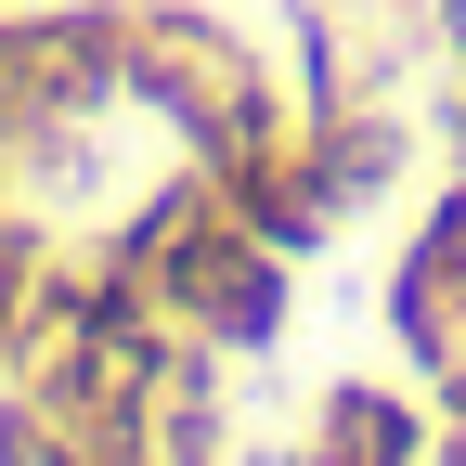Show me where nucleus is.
<instances>
[{
	"instance_id": "1",
	"label": "nucleus",
	"mask_w": 466,
	"mask_h": 466,
	"mask_svg": "<svg viewBox=\"0 0 466 466\" xmlns=\"http://www.w3.org/2000/svg\"><path fill=\"white\" fill-rule=\"evenodd\" d=\"M130 116H156L168 156L195 168H233L299 130V91L272 78L259 39H233L220 14H195V0H143L130 14Z\"/></svg>"
},
{
	"instance_id": "2",
	"label": "nucleus",
	"mask_w": 466,
	"mask_h": 466,
	"mask_svg": "<svg viewBox=\"0 0 466 466\" xmlns=\"http://www.w3.org/2000/svg\"><path fill=\"white\" fill-rule=\"evenodd\" d=\"M130 14L143 0H39V14H14V156L130 104Z\"/></svg>"
},
{
	"instance_id": "3",
	"label": "nucleus",
	"mask_w": 466,
	"mask_h": 466,
	"mask_svg": "<svg viewBox=\"0 0 466 466\" xmlns=\"http://www.w3.org/2000/svg\"><path fill=\"white\" fill-rule=\"evenodd\" d=\"M208 182L233 195V220H247V233H259V247H272V259H299V272H311V259L337 247V233H350L299 130H285V143H259V156H233V168H208Z\"/></svg>"
},
{
	"instance_id": "4",
	"label": "nucleus",
	"mask_w": 466,
	"mask_h": 466,
	"mask_svg": "<svg viewBox=\"0 0 466 466\" xmlns=\"http://www.w3.org/2000/svg\"><path fill=\"white\" fill-rule=\"evenodd\" d=\"M299 143H311V168H324L337 220H363V208H389L401 168H415V116H401V91H363V104L299 116Z\"/></svg>"
},
{
	"instance_id": "5",
	"label": "nucleus",
	"mask_w": 466,
	"mask_h": 466,
	"mask_svg": "<svg viewBox=\"0 0 466 466\" xmlns=\"http://www.w3.org/2000/svg\"><path fill=\"white\" fill-rule=\"evenodd\" d=\"M285 324H299V259H272V247H233V259L195 285V311H182V337L233 350V363H272Z\"/></svg>"
},
{
	"instance_id": "6",
	"label": "nucleus",
	"mask_w": 466,
	"mask_h": 466,
	"mask_svg": "<svg viewBox=\"0 0 466 466\" xmlns=\"http://www.w3.org/2000/svg\"><path fill=\"white\" fill-rule=\"evenodd\" d=\"M311 441H324L337 466H428L441 415H428L415 389H389V376H337V389L311 401Z\"/></svg>"
},
{
	"instance_id": "7",
	"label": "nucleus",
	"mask_w": 466,
	"mask_h": 466,
	"mask_svg": "<svg viewBox=\"0 0 466 466\" xmlns=\"http://www.w3.org/2000/svg\"><path fill=\"white\" fill-rule=\"evenodd\" d=\"M52 259H66V247H52V220L0 195V376H14L26 350H39V299H52Z\"/></svg>"
},
{
	"instance_id": "8",
	"label": "nucleus",
	"mask_w": 466,
	"mask_h": 466,
	"mask_svg": "<svg viewBox=\"0 0 466 466\" xmlns=\"http://www.w3.org/2000/svg\"><path fill=\"white\" fill-rule=\"evenodd\" d=\"M389 350H401L415 376H441L453 350H466V324H453V299H441V285L415 272V247H389Z\"/></svg>"
},
{
	"instance_id": "9",
	"label": "nucleus",
	"mask_w": 466,
	"mask_h": 466,
	"mask_svg": "<svg viewBox=\"0 0 466 466\" xmlns=\"http://www.w3.org/2000/svg\"><path fill=\"white\" fill-rule=\"evenodd\" d=\"M401 247H415V272L441 285V299H453V324H466V168L415 208V233H401Z\"/></svg>"
},
{
	"instance_id": "10",
	"label": "nucleus",
	"mask_w": 466,
	"mask_h": 466,
	"mask_svg": "<svg viewBox=\"0 0 466 466\" xmlns=\"http://www.w3.org/2000/svg\"><path fill=\"white\" fill-rule=\"evenodd\" d=\"M428 39H441V66H466V0H428Z\"/></svg>"
},
{
	"instance_id": "11",
	"label": "nucleus",
	"mask_w": 466,
	"mask_h": 466,
	"mask_svg": "<svg viewBox=\"0 0 466 466\" xmlns=\"http://www.w3.org/2000/svg\"><path fill=\"white\" fill-rule=\"evenodd\" d=\"M441 156L466 168V66H453V91H441Z\"/></svg>"
},
{
	"instance_id": "12",
	"label": "nucleus",
	"mask_w": 466,
	"mask_h": 466,
	"mask_svg": "<svg viewBox=\"0 0 466 466\" xmlns=\"http://www.w3.org/2000/svg\"><path fill=\"white\" fill-rule=\"evenodd\" d=\"M0 195H14V143H0Z\"/></svg>"
}]
</instances>
